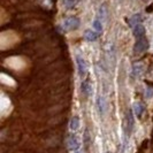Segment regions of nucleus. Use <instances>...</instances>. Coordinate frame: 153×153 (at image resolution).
Here are the masks:
<instances>
[{"label": "nucleus", "mask_w": 153, "mask_h": 153, "mask_svg": "<svg viewBox=\"0 0 153 153\" xmlns=\"http://www.w3.org/2000/svg\"><path fill=\"white\" fill-rule=\"evenodd\" d=\"M150 47V43H149V39L147 37H140V38L135 39V44H134V54L135 55H138V54H142L144 53L145 51L149 50Z\"/></svg>", "instance_id": "1"}, {"label": "nucleus", "mask_w": 153, "mask_h": 153, "mask_svg": "<svg viewBox=\"0 0 153 153\" xmlns=\"http://www.w3.org/2000/svg\"><path fill=\"white\" fill-rule=\"evenodd\" d=\"M79 27H81V20L76 16H69L62 22V28L65 31H75Z\"/></svg>", "instance_id": "2"}, {"label": "nucleus", "mask_w": 153, "mask_h": 153, "mask_svg": "<svg viewBox=\"0 0 153 153\" xmlns=\"http://www.w3.org/2000/svg\"><path fill=\"white\" fill-rule=\"evenodd\" d=\"M76 65L77 70H78V75L81 77H84L88 73V63L85 61V59L81 55H76Z\"/></svg>", "instance_id": "3"}, {"label": "nucleus", "mask_w": 153, "mask_h": 153, "mask_svg": "<svg viewBox=\"0 0 153 153\" xmlns=\"http://www.w3.org/2000/svg\"><path fill=\"white\" fill-rule=\"evenodd\" d=\"M126 124H127L126 126V135H127V137H129L131 134V130L134 128V111H132V108L127 112Z\"/></svg>", "instance_id": "4"}, {"label": "nucleus", "mask_w": 153, "mask_h": 153, "mask_svg": "<svg viewBox=\"0 0 153 153\" xmlns=\"http://www.w3.org/2000/svg\"><path fill=\"white\" fill-rule=\"evenodd\" d=\"M79 146H81V143H79V139L77 137L75 134H71L68 138V147L69 150H71V151H74V152H76L78 151V149H79Z\"/></svg>", "instance_id": "5"}, {"label": "nucleus", "mask_w": 153, "mask_h": 153, "mask_svg": "<svg viewBox=\"0 0 153 153\" xmlns=\"http://www.w3.org/2000/svg\"><path fill=\"white\" fill-rule=\"evenodd\" d=\"M91 91H92V85H91V82H90V78H85L84 81L82 82V84H81V92H82V94L84 97L88 98V97H90Z\"/></svg>", "instance_id": "6"}, {"label": "nucleus", "mask_w": 153, "mask_h": 153, "mask_svg": "<svg viewBox=\"0 0 153 153\" xmlns=\"http://www.w3.org/2000/svg\"><path fill=\"white\" fill-rule=\"evenodd\" d=\"M142 21H143V16L140 13H136V14H134L132 16H130L128 20H127V23H128V27L129 28H134V27H136L137 24H142Z\"/></svg>", "instance_id": "7"}, {"label": "nucleus", "mask_w": 153, "mask_h": 153, "mask_svg": "<svg viewBox=\"0 0 153 153\" xmlns=\"http://www.w3.org/2000/svg\"><path fill=\"white\" fill-rule=\"evenodd\" d=\"M99 35H100V33H98L97 31H94L93 29H86V30L84 31L83 37H84V39L86 40V42H90V43H92V42L98 40V38H99Z\"/></svg>", "instance_id": "8"}, {"label": "nucleus", "mask_w": 153, "mask_h": 153, "mask_svg": "<svg viewBox=\"0 0 153 153\" xmlns=\"http://www.w3.org/2000/svg\"><path fill=\"white\" fill-rule=\"evenodd\" d=\"M97 108H98V112L99 114L102 115L106 113V109H107V105H106V99L104 96H98L97 97Z\"/></svg>", "instance_id": "9"}, {"label": "nucleus", "mask_w": 153, "mask_h": 153, "mask_svg": "<svg viewBox=\"0 0 153 153\" xmlns=\"http://www.w3.org/2000/svg\"><path fill=\"white\" fill-rule=\"evenodd\" d=\"M132 35H134V38L135 39L140 38V37H145L146 36L145 27L143 24H137L136 27L132 28Z\"/></svg>", "instance_id": "10"}, {"label": "nucleus", "mask_w": 153, "mask_h": 153, "mask_svg": "<svg viewBox=\"0 0 153 153\" xmlns=\"http://www.w3.org/2000/svg\"><path fill=\"white\" fill-rule=\"evenodd\" d=\"M132 111H134V113L135 115L137 116L138 119H140L143 114H144V112H145V106L142 104V102H134V105H132Z\"/></svg>", "instance_id": "11"}, {"label": "nucleus", "mask_w": 153, "mask_h": 153, "mask_svg": "<svg viewBox=\"0 0 153 153\" xmlns=\"http://www.w3.org/2000/svg\"><path fill=\"white\" fill-rule=\"evenodd\" d=\"M97 17L99 19L101 22H104V21L107 19V6H106V4H102V5H100L99 9H98V14H97Z\"/></svg>", "instance_id": "12"}, {"label": "nucleus", "mask_w": 153, "mask_h": 153, "mask_svg": "<svg viewBox=\"0 0 153 153\" xmlns=\"http://www.w3.org/2000/svg\"><path fill=\"white\" fill-rule=\"evenodd\" d=\"M79 124H81V121H79V117L75 115L70 119V122H69V129L71 131H76L78 128H79Z\"/></svg>", "instance_id": "13"}, {"label": "nucleus", "mask_w": 153, "mask_h": 153, "mask_svg": "<svg viewBox=\"0 0 153 153\" xmlns=\"http://www.w3.org/2000/svg\"><path fill=\"white\" fill-rule=\"evenodd\" d=\"M143 69H144V66H143L140 62L135 63V65L132 66V70H131L132 76H134V77H139L140 75H142V73H143Z\"/></svg>", "instance_id": "14"}, {"label": "nucleus", "mask_w": 153, "mask_h": 153, "mask_svg": "<svg viewBox=\"0 0 153 153\" xmlns=\"http://www.w3.org/2000/svg\"><path fill=\"white\" fill-rule=\"evenodd\" d=\"M92 29L94 31H97L98 33L102 32V22L100 21L98 17H96L93 21H92Z\"/></svg>", "instance_id": "15"}, {"label": "nucleus", "mask_w": 153, "mask_h": 153, "mask_svg": "<svg viewBox=\"0 0 153 153\" xmlns=\"http://www.w3.org/2000/svg\"><path fill=\"white\" fill-rule=\"evenodd\" d=\"M78 1L79 0H63V5H65V7L68 8V9H73L77 5Z\"/></svg>", "instance_id": "16"}, {"label": "nucleus", "mask_w": 153, "mask_h": 153, "mask_svg": "<svg viewBox=\"0 0 153 153\" xmlns=\"http://www.w3.org/2000/svg\"><path fill=\"white\" fill-rule=\"evenodd\" d=\"M145 97L147 98V99H151V98L153 97V89L152 88H147V89H146Z\"/></svg>", "instance_id": "17"}, {"label": "nucleus", "mask_w": 153, "mask_h": 153, "mask_svg": "<svg viewBox=\"0 0 153 153\" xmlns=\"http://www.w3.org/2000/svg\"><path fill=\"white\" fill-rule=\"evenodd\" d=\"M74 153H82L81 151H76V152H74Z\"/></svg>", "instance_id": "18"}]
</instances>
